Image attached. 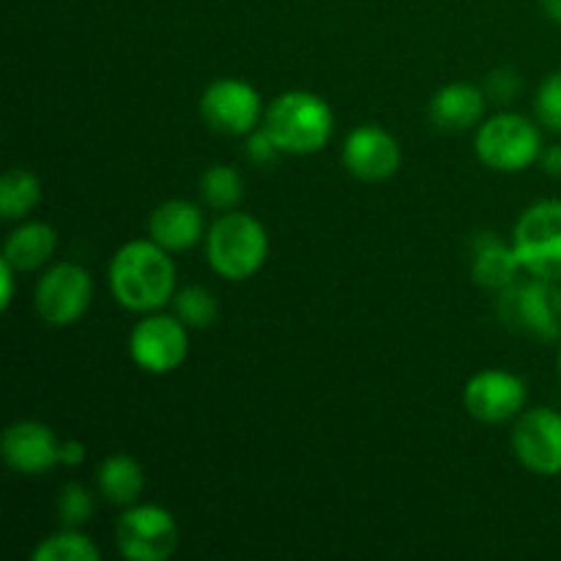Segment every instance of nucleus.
Wrapping results in <instances>:
<instances>
[{
    "instance_id": "nucleus-1",
    "label": "nucleus",
    "mask_w": 561,
    "mask_h": 561,
    "mask_svg": "<svg viewBox=\"0 0 561 561\" xmlns=\"http://www.w3.org/2000/svg\"><path fill=\"white\" fill-rule=\"evenodd\" d=\"M110 290L131 312H157L175 294V263L153 239L121 247L110 261Z\"/></svg>"
},
{
    "instance_id": "nucleus-2",
    "label": "nucleus",
    "mask_w": 561,
    "mask_h": 561,
    "mask_svg": "<svg viewBox=\"0 0 561 561\" xmlns=\"http://www.w3.org/2000/svg\"><path fill=\"white\" fill-rule=\"evenodd\" d=\"M263 126L277 140L283 153L305 157V153H316L327 146L334 129V115L332 107L316 93L288 91L279 93L268 104Z\"/></svg>"
},
{
    "instance_id": "nucleus-3",
    "label": "nucleus",
    "mask_w": 561,
    "mask_h": 561,
    "mask_svg": "<svg viewBox=\"0 0 561 561\" xmlns=\"http://www.w3.org/2000/svg\"><path fill=\"white\" fill-rule=\"evenodd\" d=\"M206 255L214 272L230 283L250 279L268 257V233L252 214L222 211L208 228Z\"/></svg>"
},
{
    "instance_id": "nucleus-4",
    "label": "nucleus",
    "mask_w": 561,
    "mask_h": 561,
    "mask_svg": "<svg viewBox=\"0 0 561 561\" xmlns=\"http://www.w3.org/2000/svg\"><path fill=\"white\" fill-rule=\"evenodd\" d=\"M499 318L513 332L542 343L561 340V283L531 277L518 279L499 296Z\"/></svg>"
},
{
    "instance_id": "nucleus-5",
    "label": "nucleus",
    "mask_w": 561,
    "mask_h": 561,
    "mask_svg": "<svg viewBox=\"0 0 561 561\" xmlns=\"http://www.w3.org/2000/svg\"><path fill=\"white\" fill-rule=\"evenodd\" d=\"M513 247L526 274L561 283V201L526 208L515 222Z\"/></svg>"
},
{
    "instance_id": "nucleus-6",
    "label": "nucleus",
    "mask_w": 561,
    "mask_h": 561,
    "mask_svg": "<svg viewBox=\"0 0 561 561\" xmlns=\"http://www.w3.org/2000/svg\"><path fill=\"white\" fill-rule=\"evenodd\" d=\"M542 153L540 129L518 113L493 115L477 131V157L499 173H518Z\"/></svg>"
},
{
    "instance_id": "nucleus-7",
    "label": "nucleus",
    "mask_w": 561,
    "mask_h": 561,
    "mask_svg": "<svg viewBox=\"0 0 561 561\" xmlns=\"http://www.w3.org/2000/svg\"><path fill=\"white\" fill-rule=\"evenodd\" d=\"M115 542L131 561H164L179 548V524L157 504H131L118 518Z\"/></svg>"
},
{
    "instance_id": "nucleus-8",
    "label": "nucleus",
    "mask_w": 561,
    "mask_h": 561,
    "mask_svg": "<svg viewBox=\"0 0 561 561\" xmlns=\"http://www.w3.org/2000/svg\"><path fill=\"white\" fill-rule=\"evenodd\" d=\"M186 323L179 316H162V312H146L142 321L135 323L129 334V354L140 370L164 376L184 365L190 351V334Z\"/></svg>"
},
{
    "instance_id": "nucleus-9",
    "label": "nucleus",
    "mask_w": 561,
    "mask_h": 561,
    "mask_svg": "<svg viewBox=\"0 0 561 561\" xmlns=\"http://www.w3.org/2000/svg\"><path fill=\"white\" fill-rule=\"evenodd\" d=\"M201 115L214 131L228 137L250 135L257 129L263 113L261 93L239 77H219L203 91Z\"/></svg>"
},
{
    "instance_id": "nucleus-10",
    "label": "nucleus",
    "mask_w": 561,
    "mask_h": 561,
    "mask_svg": "<svg viewBox=\"0 0 561 561\" xmlns=\"http://www.w3.org/2000/svg\"><path fill=\"white\" fill-rule=\"evenodd\" d=\"M91 274L80 263H55L36 283V312L49 327H71L91 307Z\"/></svg>"
},
{
    "instance_id": "nucleus-11",
    "label": "nucleus",
    "mask_w": 561,
    "mask_h": 561,
    "mask_svg": "<svg viewBox=\"0 0 561 561\" xmlns=\"http://www.w3.org/2000/svg\"><path fill=\"white\" fill-rule=\"evenodd\" d=\"M513 453L540 477L561 474V414L557 409L524 411L513 427Z\"/></svg>"
},
{
    "instance_id": "nucleus-12",
    "label": "nucleus",
    "mask_w": 561,
    "mask_h": 561,
    "mask_svg": "<svg viewBox=\"0 0 561 561\" xmlns=\"http://www.w3.org/2000/svg\"><path fill=\"white\" fill-rule=\"evenodd\" d=\"M463 405L477 422L502 425L524 414L526 383L515 373L482 370L466 383Z\"/></svg>"
},
{
    "instance_id": "nucleus-13",
    "label": "nucleus",
    "mask_w": 561,
    "mask_h": 561,
    "mask_svg": "<svg viewBox=\"0 0 561 561\" xmlns=\"http://www.w3.org/2000/svg\"><path fill=\"white\" fill-rule=\"evenodd\" d=\"M343 164L362 181H387L400 170V146L383 126L362 124L345 137Z\"/></svg>"
},
{
    "instance_id": "nucleus-14",
    "label": "nucleus",
    "mask_w": 561,
    "mask_h": 561,
    "mask_svg": "<svg viewBox=\"0 0 561 561\" xmlns=\"http://www.w3.org/2000/svg\"><path fill=\"white\" fill-rule=\"evenodd\" d=\"M0 453L9 469L20 474H44L60 463V442L47 425L33 420L14 422L5 427Z\"/></svg>"
},
{
    "instance_id": "nucleus-15",
    "label": "nucleus",
    "mask_w": 561,
    "mask_h": 561,
    "mask_svg": "<svg viewBox=\"0 0 561 561\" xmlns=\"http://www.w3.org/2000/svg\"><path fill=\"white\" fill-rule=\"evenodd\" d=\"M203 236H206V228H203L201 208L181 197L159 203L148 219V239H153L168 252L190 250Z\"/></svg>"
},
{
    "instance_id": "nucleus-16",
    "label": "nucleus",
    "mask_w": 561,
    "mask_h": 561,
    "mask_svg": "<svg viewBox=\"0 0 561 561\" xmlns=\"http://www.w3.org/2000/svg\"><path fill=\"white\" fill-rule=\"evenodd\" d=\"M520 272H524V266H520L513 241L504 244L496 233L477 236L474 255H471V274H474L477 285L502 294L504 288L518 283Z\"/></svg>"
},
{
    "instance_id": "nucleus-17",
    "label": "nucleus",
    "mask_w": 561,
    "mask_h": 561,
    "mask_svg": "<svg viewBox=\"0 0 561 561\" xmlns=\"http://www.w3.org/2000/svg\"><path fill=\"white\" fill-rule=\"evenodd\" d=\"M485 115V93L471 82H449L431 99V121L444 131H466Z\"/></svg>"
},
{
    "instance_id": "nucleus-18",
    "label": "nucleus",
    "mask_w": 561,
    "mask_h": 561,
    "mask_svg": "<svg viewBox=\"0 0 561 561\" xmlns=\"http://www.w3.org/2000/svg\"><path fill=\"white\" fill-rule=\"evenodd\" d=\"M55 247H58V236L47 222H22L5 239L3 261L16 272H33L53 257Z\"/></svg>"
},
{
    "instance_id": "nucleus-19",
    "label": "nucleus",
    "mask_w": 561,
    "mask_h": 561,
    "mask_svg": "<svg viewBox=\"0 0 561 561\" xmlns=\"http://www.w3.org/2000/svg\"><path fill=\"white\" fill-rule=\"evenodd\" d=\"M99 493L115 507H131L146 488V474L131 455H110L99 466Z\"/></svg>"
},
{
    "instance_id": "nucleus-20",
    "label": "nucleus",
    "mask_w": 561,
    "mask_h": 561,
    "mask_svg": "<svg viewBox=\"0 0 561 561\" xmlns=\"http://www.w3.org/2000/svg\"><path fill=\"white\" fill-rule=\"evenodd\" d=\"M42 203V181L25 168L5 170L0 179V217L22 219Z\"/></svg>"
},
{
    "instance_id": "nucleus-21",
    "label": "nucleus",
    "mask_w": 561,
    "mask_h": 561,
    "mask_svg": "<svg viewBox=\"0 0 561 561\" xmlns=\"http://www.w3.org/2000/svg\"><path fill=\"white\" fill-rule=\"evenodd\" d=\"M201 195L214 211H233L244 197V179L233 164H211L201 175Z\"/></svg>"
},
{
    "instance_id": "nucleus-22",
    "label": "nucleus",
    "mask_w": 561,
    "mask_h": 561,
    "mask_svg": "<svg viewBox=\"0 0 561 561\" xmlns=\"http://www.w3.org/2000/svg\"><path fill=\"white\" fill-rule=\"evenodd\" d=\"M102 551L93 546L91 537L82 535L80 529L64 526L53 537L42 540L33 551V561H99Z\"/></svg>"
},
{
    "instance_id": "nucleus-23",
    "label": "nucleus",
    "mask_w": 561,
    "mask_h": 561,
    "mask_svg": "<svg viewBox=\"0 0 561 561\" xmlns=\"http://www.w3.org/2000/svg\"><path fill=\"white\" fill-rule=\"evenodd\" d=\"M173 312L190 329H206L214 323L219 307L211 290L203 288V285H186L173 294Z\"/></svg>"
},
{
    "instance_id": "nucleus-24",
    "label": "nucleus",
    "mask_w": 561,
    "mask_h": 561,
    "mask_svg": "<svg viewBox=\"0 0 561 561\" xmlns=\"http://www.w3.org/2000/svg\"><path fill=\"white\" fill-rule=\"evenodd\" d=\"M93 515V496L80 482H69L58 493V518L69 529H80L91 520Z\"/></svg>"
},
{
    "instance_id": "nucleus-25",
    "label": "nucleus",
    "mask_w": 561,
    "mask_h": 561,
    "mask_svg": "<svg viewBox=\"0 0 561 561\" xmlns=\"http://www.w3.org/2000/svg\"><path fill=\"white\" fill-rule=\"evenodd\" d=\"M535 110L546 129L561 131V71H553L540 82Z\"/></svg>"
},
{
    "instance_id": "nucleus-26",
    "label": "nucleus",
    "mask_w": 561,
    "mask_h": 561,
    "mask_svg": "<svg viewBox=\"0 0 561 561\" xmlns=\"http://www.w3.org/2000/svg\"><path fill=\"white\" fill-rule=\"evenodd\" d=\"M247 157H250L252 164H261V168H266V164H272L274 159L283 153V148L277 146V140H274L272 135H268L266 126H257V129H252L250 135H247Z\"/></svg>"
},
{
    "instance_id": "nucleus-27",
    "label": "nucleus",
    "mask_w": 561,
    "mask_h": 561,
    "mask_svg": "<svg viewBox=\"0 0 561 561\" xmlns=\"http://www.w3.org/2000/svg\"><path fill=\"white\" fill-rule=\"evenodd\" d=\"M520 91V77L518 71L510 69V66H502V69L491 71L485 82V96H491L493 102H510L515 99V93Z\"/></svg>"
},
{
    "instance_id": "nucleus-28",
    "label": "nucleus",
    "mask_w": 561,
    "mask_h": 561,
    "mask_svg": "<svg viewBox=\"0 0 561 561\" xmlns=\"http://www.w3.org/2000/svg\"><path fill=\"white\" fill-rule=\"evenodd\" d=\"M82 460H85V444L77 442V438H66V442H60V466L75 469V466H80Z\"/></svg>"
},
{
    "instance_id": "nucleus-29",
    "label": "nucleus",
    "mask_w": 561,
    "mask_h": 561,
    "mask_svg": "<svg viewBox=\"0 0 561 561\" xmlns=\"http://www.w3.org/2000/svg\"><path fill=\"white\" fill-rule=\"evenodd\" d=\"M14 274H20V272H16L14 266H9V263H5V261H0V283H3V294H0V307H3V310H9L11 301H14Z\"/></svg>"
},
{
    "instance_id": "nucleus-30",
    "label": "nucleus",
    "mask_w": 561,
    "mask_h": 561,
    "mask_svg": "<svg viewBox=\"0 0 561 561\" xmlns=\"http://www.w3.org/2000/svg\"><path fill=\"white\" fill-rule=\"evenodd\" d=\"M540 164L548 175H561V146H551L540 153Z\"/></svg>"
},
{
    "instance_id": "nucleus-31",
    "label": "nucleus",
    "mask_w": 561,
    "mask_h": 561,
    "mask_svg": "<svg viewBox=\"0 0 561 561\" xmlns=\"http://www.w3.org/2000/svg\"><path fill=\"white\" fill-rule=\"evenodd\" d=\"M540 3H542V9H546V14L561 25V0H540Z\"/></svg>"
},
{
    "instance_id": "nucleus-32",
    "label": "nucleus",
    "mask_w": 561,
    "mask_h": 561,
    "mask_svg": "<svg viewBox=\"0 0 561 561\" xmlns=\"http://www.w3.org/2000/svg\"><path fill=\"white\" fill-rule=\"evenodd\" d=\"M557 367H559V376H561V351H559V359H557Z\"/></svg>"
}]
</instances>
